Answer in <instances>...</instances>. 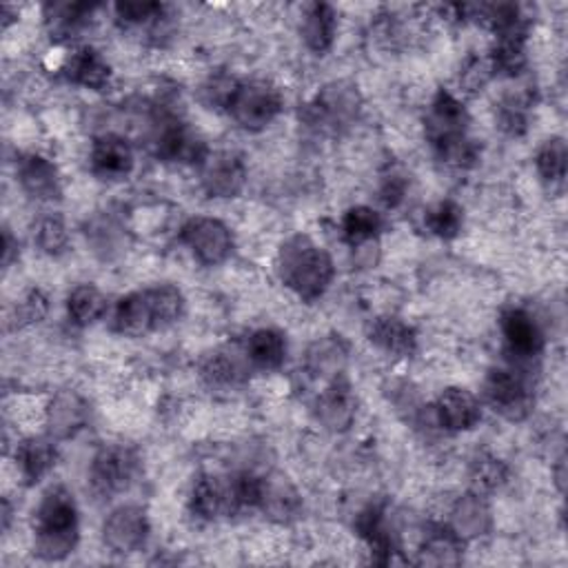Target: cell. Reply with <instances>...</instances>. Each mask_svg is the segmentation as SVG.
<instances>
[{
  "label": "cell",
  "mask_w": 568,
  "mask_h": 568,
  "mask_svg": "<svg viewBox=\"0 0 568 568\" xmlns=\"http://www.w3.org/2000/svg\"><path fill=\"white\" fill-rule=\"evenodd\" d=\"M280 280L304 302L318 300L331 285V255L304 233L291 236L278 251Z\"/></svg>",
  "instance_id": "1"
},
{
  "label": "cell",
  "mask_w": 568,
  "mask_h": 568,
  "mask_svg": "<svg viewBox=\"0 0 568 568\" xmlns=\"http://www.w3.org/2000/svg\"><path fill=\"white\" fill-rule=\"evenodd\" d=\"M36 553L47 561L65 559L78 542V506L65 487L49 489L34 513Z\"/></svg>",
  "instance_id": "2"
},
{
  "label": "cell",
  "mask_w": 568,
  "mask_h": 568,
  "mask_svg": "<svg viewBox=\"0 0 568 568\" xmlns=\"http://www.w3.org/2000/svg\"><path fill=\"white\" fill-rule=\"evenodd\" d=\"M282 112V93L269 80L240 83L229 114L247 131H263Z\"/></svg>",
  "instance_id": "3"
},
{
  "label": "cell",
  "mask_w": 568,
  "mask_h": 568,
  "mask_svg": "<svg viewBox=\"0 0 568 568\" xmlns=\"http://www.w3.org/2000/svg\"><path fill=\"white\" fill-rule=\"evenodd\" d=\"M484 397L508 422L527 420L535 404L531 382L513 369H491L484 380Z\"/></svg>",
  "instance_id": "4"
},
{
  "label": "cell",
  "mask_w": 568,
  "mask_h": 568,
  "mask_svg": "<svg viewBox=\"0 0 568 568\" xmlns=\"http://www.w3.org/2000/svg\"><path fill=\"white\" fill-rule=\"evenodd\" d=\"M359 91L351 83H331L318 91V96L308 102L304 118L308 125L323 129H338L351 125L359 114Z\"/></svg>",
  "instance_id": "5"
},
{
  "label": "cell",
  "mask_w": 568,
  "mask_h": 568,
  "mask_svg": "<svg viewBox=\"0 0 568 568\" xmlns=\"http://www.w3.org/2000/svg\"><path fill=\"white\" fill-rule=\"evenodd\" d=\"M138 474V455L123 444L102 446L89 469L91 487L98 495H114L131 487Z\"/></svg>",
  "instance_id": "6"
},
{
  "label": "cell",
  "mask_w": 568,
  "mask_h": 568,
  "mask_svg": "<svg viewBox=\"0 0 568 568\" xmlns=\"http://www.w3.org/2000/svg\"><path fill=\"white\" fill-rule=\"evenodd\" d=\"M180 238L189 247L195 261L206 267L227 263L229 255L233 253V233L225 223L216 218H206V216L191 218L182 227Z\"/></svg>",
  "instance_id": "7"
},
{
  "label": "cell",
  "mask_w": 568,
  "mask_h": 568,
  "mask_svg": "<svg viewBox=\"0 0 568 568\" xmlns=\"http://www.w3.org/2000/svg\"><path fill=\"white\" fill-rule=\"evenodd\" d=\"M200 185L210 198H238L247 185L244 161L233 151L210 153L200 165Z\"/></svg>",
  "instance_id": "8"
},
{
  "label": "cell",
  "mask_w": 568,
  "mask_h": 568,
  "mask_svg": "<svg viewBox=\"0 0 568 568\" xmlns=\"http://www.w3.org/2000/svg\"><path fill=\"white\" fill-rule=\"evenodd\" d=\"M149 538V520L140 506H121L110 513L102 525V540L116 555H131L144 546Z\"/></svg>",
  "instance_id": "9"
},
{
  "label": "cell",
  "mask_w": 568,
  "mask_h": 568,
  "mask_svg": "<svg viewBox=\"0 0 568 568\" xmlns=\"http://www.w3.org/2000/svg\"><path fill=\"white\" fill-rule=\"evenodd\" d=\"M257 508L265 513V518L278 525H289L298 520L302 510V497L289 478L274 474L261 478V500H257Z\"/></svg>",
  "instance_id": "10"
},
{
  "label": "cell",
  "mask_w": 568,
  "mask_h": 568,
  "mask_svg": "<svg viewBox=\"0 0 568 568\" xmlns=\"http://www.w3.org/2000/svg\"><path fill=\"white\" fill-rule=\"evenodd\" d=\"M436 416L446 431H471L482 420V406L471 391L451 387L440 393L436 402Z\"/></svg>",
  "instance_id": "11"
},
{
  "label": "cell",
  "mask_w": 568,
  "mask_h": 568,
  "mask_svg": "<svg viewBox=\"0 0 568 568\" xmlns=\"http://www.w3.org/2000/svg\"><path fill=\"white\" fill-rule=\"evenodd\" d=\"M355 413H357V400H355L351 384L344 378L336 376L331 380V384L318 395V402H316L318 420L329 431L342 433L353 425Z\"/></svg>",
  "instance_id": "12"
},
{
  "label": "cell",
  "mask_w": 568,
  "mask_h": 568,
  "mask_svg": "<svg viewBox=\"0 0 568 568\" xmlns=\"http://www.w3.org/2000/svg\"><path fill=\"white\" fill-rule=\"evenodd\" d=\"M89 165L102 180H123L134 169V151L121 136H100L91 147Z\"/></svg>",
  "instance_id": "13"
},
{
  "label": "cell",
  "mask_w": 568,
  "mask_h": 568,
  "mask_svg": "<svg viewBox=\"0 0 568 568\" xmlns=\"http://www.w3.org/2000/svg\"><path fill=\"white\" fill-rule=\"evenodd\" d=\"M500 327L513 355L527 359V357H538L542 353L544 349L542 329L538 327L535 318L529 312H525V308H506L502 314Z\"/></svg>",
  "instance_id": "14"
},
{
  "label": "cell",
  "mask_w": 568,
  "mask_h": 568,
  "mask_svg": "<svg viewBox=\"0 0 568 568\" xmlns=\"http://www.w3.org/2000/svg\"><path fill=\"white\" fill-rule=\"evenodd\" d=\"M469 114L462 102L446 89H440L431 102V114L427 118V136L431 144H438L446 138L467 134Z\"/></svg>",
  "instance_id": "15"
},
{
  "label": "cell",
  "mask_w": 568,
  "mask_h": 568,
  "mask_svg": "<svg viewBox=\"0 0 568 568\" xmlns=\"http://www.w3.org/2000/svg\"><path fill=\"white\" fill-rule=\"evenodd\" d=\"M18 182L34 200H56L61 198V176L56 165L38 153H25L16 165Z\"/></svg>",
  "instance_id": "16"
},
{
  "label": "cell",
  "mask_w": 568,
  "mask_h": 568,
  "mask_svg": "<svg viewBox=\"0 0 568 568\" xmlns=\"http://www.w3.org/2000/svg\"><path fill=\"white\" fill-rule=\"evenodd\" d=\"M464 542L484 538L493 527V515L482 493H467L462 495L451 510V525H449Z\"/></svg>",
  "instance_id": "17"
},
{
  "label": "cell",
  "mask_w": 568,
  "mask_h": 568,
  "mask_svg": "<svg viewBox=\"0 0 568 568\" xmlns=\"http://www.w3.org/2000/svg\"><path fill=\"white\" fill-rule=\"evenodd\" d=\"M87 402L72 391L59 393L47 408V429L54 440L74 438L87 425Z\"/></svg>",
  "instance_id": "18"
},
{
  "label": "cell",
  "mask_w": 568,
  "mask_h": 568,
  "mask_svg": "<svg viewBox=\"0 0 568 568\" xmlns=\"http://www.w3.org/2000/svg\"><path fill=\"white\" fill-rule=\"evenodd\" d=\"M159 156L169 163L202 165V161L210 156V149H206L204 140L191 129L180 123H172L159 138Z\"/></svg>",
  "instance_id": "19"
},
{
  "label": "cell",
  "mask_w": 568,
  "mask_h": 568,
  "mask_svg": "<svg viewBox=\"0 0 568 568\" xmlns=\"http://www.w3.org/2000/svg\"><path fill=\"white\" fill-rule=\"evenodd\" d=\"M367 336H369L371 344H376L380 351L395 355V357H408L416 353V346H418L416 329L395 316L376 318L369 325Z\"/></svg>",
  "instance_id": "20"
},
{
  "label": "cell",
  "mask_w": 568,
  "mask_h": 568,
  "mask_svg": "<svg viewBox=\"0 0 568 568\" xmlns=\"http://www.w3.org/2000/svg\"><path fill=\"white\" fill-rule=\"evenodd\" d=\"M191 513L200 520H216L223 513L233 510L229 484H223L214 476H200L193 482L191 497H189Z\"/></svg>",
  "instance_id": "21"
},
{
  "label": "cell",
  "mask_w": 568,
  "mask_h": 568,
  "mask_svg": "<svg viewBox=\"0 0 568 568\" xmlns=\"http://www.w3.org/2000/svg\"><path fill=\"white\" fill-rule=\"evenodd\" d=\"M114 325H116L118 333L129 336V338H140L153 329H159L147 291L129 293L118 302L116 314H114Z\"/></svg>",
  "instance_id": "22"
},
{
  "label": "cell",
  "mask_w": 568,
  "mask_h": 568,
  "mask_svg": "<svg viewBox=\"0 0 568 568\" xmlns=\"http://www.w3.org/2000/svg\"><path fill=\"white\" fill-rule=\"evenodd\" d=\"M336 29H338V16L331 5L312 3L304 10L302 38L314 54H318V56L327 54V51L333 47Z\"/></svg>",
  "instance_id": "23"
},
{
  "label": "cell",
  "mask_w": 568,
  "mask_h": 568,
  "mask_svg": "<svg viewBox=\"0 0 568 568\" xmlns=\"http://www.w3.org/2000/svg\"><path fill=\"white\" fill-rule=\"evenodd\" d=\"M65 74H67L70 83L91 89V91L105 89L112 78V70H110L108 61L91 47H80L78 51H74Z\"/></svg>",
  "instance_id": "24"
},
{
  "label": "cell",
  "mask_w": 568,
  "mask_h": 568,
  "mask_svg": "<svg viewBox=\"0 0 568 568\" xmlns=\"http://www.w3.org/2000/svg\"><path fill=\"white\" fill-rule=\"evenodd\" d=\"M462 553H464V540L449 525H436L425 535L420 548V564H429V566L459 564Z\"/></svg>",
  "instance_id": "25"
},
{
  "label": "cell",
  "mask_w": 568,
  "mask_h": 568,
  "mask_svg": "<svg viewBox=\"0 0 568 568\" xmlns=\"http://www.w3.org/2000/svg\"><path fill=\"white\" fill-rule=\"evenodd\" d=\"M16 459L23 478L29 484L40 482L56 464V446L49 438H29L16 449Z\"/></svg>",
  "instance_id": "26"
},
{
  "label": "cell",
  "mask_w": 568,
  "mask_h": 568,
  "mask_svg": "<svg viewBox=\"0 0 568 568\" xmlns=\"http://www.w3.org/2000/svg\"><path fill=\"white\" fill-rule=\"evenodd\" d=\"M247 355L257 369L276 371L287 355V340L276 329H257L247 342Z\"/></svg>",
  "instance_id": "27"
},
{
  "label": "cell",
  "mask_w": 568,
  "mask_h": 568,
  "mask_svg": "<svg viewBox=\"0 0 568 568\" xmlns=\"http://www.w3.org/2000/svg\"><path fill=\"white\" fill-rule=\"evenodd\" d=\"M93 5H80V3H54L47 5V29L51 38L67 40L76 31L83 29L87 18L91 16Z\"/></svg>",
  "instance_id": "28"
},
{
  "label": "cell",
  "mask_w": 568,
  "mask_h": 568,
  "mask_svg": "<svg viewBox=\"0 0 568 568\" xmlns=\"http://www.w3.org/2000/svg\"><path fill=\"white\" fill-rule=\"evenodd\" d=\"M522 36H497V42L493 45L489 61L493 67V74L500 76H518L527 67V47Z\"/></svg>",
  "instance_id": "29"
},
{
  "label": "cell",
  "mask_w": 568,
  "mask_h": 568,
  "mask_svg": "<svg viewBox=\"0 0 568 568\" xmlns=\"http://www.w3.org/2000/svg\"><path fill=\"white\" fill-rule=\"evenodd\" d=\"M380 231H382V218L378 212L371 210V206L365 204L351 206L342 218V233L351 247L378 240Z\"/></svg>",
  "instance_id": "30"
},
{
  "label": "cell",
  "mask_w": 568,
  "mask_h": 568,
  "mask_svg": "<svg viewBox=\"0 0 568 568\" xmlns=\"http://www.w3.org/2000/svg\"><path fill=\"white\" fill-rule=\"evenodd\" d=\"M67 312L78 327H89L108 312V300L96 287L80 285L67 298Z\"/></svg>",
  "instance_id": "31"
},
{
  "label": "cell",
  "mask_w": 568,
  "mask_h": 568,
  "mask_svg": "<svg viewBox=\"0 0 568 568\" xmlns=\"http://www.w3.org/2000/svg\"><path fill=\"white\" fill-rule=\"evenodd\" d=\"M346 363V346L340 338H325L316 342L306 353L308 371L314 376H340Z\"/></svg>",
  "instance_id": "32"
},
{
  "label": "cell",
  "mask_w": 568,
  "mask_h": 568,
  "mask_svg": "<svg viewBox=\"0 0 568 568\" xmlns=\"http://www.w3.org/2000/svg\"><path fill=\"white\" fill-rule=\"evenodd\" d=\"M508 482V467L506 464L491 455V453H480L471 462V484L476 493H497L504 484Z\"/></svg>",
  "instance_id": "33"
},
{
  "label": "cell",
  "mask_w": 568,
  "mask_h": 568,
  "mask_svg": "<svg viewBox=\"0 0 568 568\" xmlns=\"http://www.w3.org/2000/svg\"><path fill=\"white\" fill-rule=\"evenodd\" d=\"M151 308H153V318H156V327H169L176 320H180L185 312V298L178 287L174 285H159L153 289H147Z\"/></svg>",
  "instance_id": "34"
},
{
  "label": "cell",
  "mask_w": 568,
  "mask_h": 568,
  "mask_svg": "<svg viewBox=\"0 0 568 568\" xmlns=\"http://www.w3.org/2000/svg\"><path fill=\"white\" fill-rule=\"evenodd\" d=\"M566 161H568V149L564 138L546 140L535 156V165L542 180L548 182L551 187L561 185L566 178Z\"/></svg>",
  "instance_id": "35"
},
{
  "label": "cell",
  "mask_w": 568,
  "mask_h": 568,
  "mask_svg": "<svg viewBox=\"0 0 568 568\" xmlns=\"http://www.w3.org/2000/svg\"><path fill=\"white\" fill-rule=\"evenodd\" d=\"M425 225L433 236H438L442 240H451V238L459 236V231L464 227L462 206L453 200H442V202L433 204L427 212Z\"/></svg>",
  "instance_id": "36"
},
{
  "label": "cell",
  "mask_w": 568,
  "mask_h": 568,
  "mask_svg": "<svg viewBox=\"0 0 568 568\" xmlns=\"http://www.w3.org/2000/svg\"><path fill=\"white\" fill-rule=\"evenodd\" d=\"M442 163L455 167V169H471L480 161V147L476 140H471L467 134L446 138L438 144H433Z\"/></svg>",
  "instance_id": "37"
},
{
  "label": "cell",
  "mask_w": 568,
  "mask_h": 568,
  "mask_svg": "<svg viewBox=\"0 0 568 568\" xmlns=\"http://www.w3.org/2000/svg\"><path fill=\"white\" fill-rule=\"evenodd\" d=\"M34 240L38 244V249L47 255H61L67 251L70 247V231H67V225L61 216H42L38 223H36V229H34Z\"/></svg>",
  "instance_id": "38"
},
{
  "label": "cell",
  "mask_w": 568,
  "mask_h": 568,
  "mask_svg": "<svg viewBox=\"0 0 568 568\" xmlns=\"http://www.w3.org/2000/svg\"><path fill=\"white\" fill-rule=\"evenodd\" d=\"M202 380L212 389H229L242 380V371L227 353H212L200 367Z\"/></svg>",
  "instance_id": "39"
},
{
  "label": "cell",
  "mask_w": 568,
  "mask_h": 568,
  "mask_svg": "<svg viewBox=\"0 0 568 568\" xmlns=\"http://www.w3.org/2000/svg\"><path fill=\"white\" fill-rule=\"evenodd\" d=\"M240 87V80L227 72H216L210 78H206L200 87V100L204 102L210 110H227L231 100Z\"/></svg>",
  "instance_id": "40"
},
{
  "label": "cell",
  "mask_w": 568,
  "mask_h": 568,
  "mask_svg": "<svg viewBox=\"0 0 568 568\" xmlns=\"http://www.w3.org/2000/svg\"><path fill=\"white\" fill-rule=\"evenodd\" d=\"M529 105H531V96H510L500 105V127L508 136H522L529 127Z\"/></svg>",
  "instance_id": "41"
},
{
  "label": "cell",
  "mask_w": 568,
  "mask_h": 568,
  "mask_svg": "<svg viewBox=\"0 0 568 568\" xmlns=\"http://www.w3.org/2000/svg\"><path fill=\"white\" fill-rule=\"evenodd\" d=\"M165 14V5L151 3V0H127V3L116 5V16L129 27H142L153 21H161Z\"/></svg>",
  "instance_id": "42"
},
{
  "label": "cell",
  "mask_w": 568,
  "mask_h": 568,
  "mask_svg": "<svg viewBox=\"0 0 568 568\" xmlns=\"http://www.w3.org/2000/svg\"><path fill=\"white\" fill-rule=\"evenodd\" d=\"M493 67H491V61L489 59H478V56H471L467 61V65H464L462 74H459V85L464 87V91L469 93H478L487 87V83L493 78Z\"/></svg>",
  "instance_id": "43"
},
{
  "label": "cell",
  "mask_w": 568,
  "mask_h": 568,
  "mask_svg": "<svg viewBox=\"0 0 568 568\" xmlns=\"http://www.w3.org/2000/svg\"><path fill=\"white\" fill-rule=\"evenodd\" d=\"M47 298L42 291H29V295L23 300V304L18 306V318L23 325H31V323H40L47 316Z\"/></svg>",
  "instance_id": "44"
},
{
  "label": "cell",
  "mask_w": 568,
  "mask_h": 568,
  "mask_svg": "<svg viewBox=\"0 0 568 568\" xmlns=\"http://www.w3.org/2000/svg\"><path fill=\"white\" fill-rule=\"evenodd\" d=\"M404 195H406V178L400 176V174L387 176L384 182H382V189H380V198L389 206V210L397 206L404 200Z\"/></svg>",
  "instance_id": "45"
},
{
  "label": "cell",
  "mask_w": 568,
  "mask_h": 568,
  "mask_svg": "<svg viewBox=\"0 0 568 568\" xmlns=\"http://www.w3.org/2000/svg\"><path fill=\"white\" fill-rule=\"evenodd\" d=\"M14 244H12V233L10 231H5V265H10V261H12V249Z\"/></svg>",
  "instance_id": "46"
}]
</instances>
